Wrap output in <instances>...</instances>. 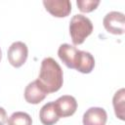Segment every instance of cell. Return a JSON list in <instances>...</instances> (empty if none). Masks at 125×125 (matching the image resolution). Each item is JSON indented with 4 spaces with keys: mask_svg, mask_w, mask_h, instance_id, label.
<instances>
[{
    "mask_svg": "<svg viewBox=\"0 0 125 125\" xmlns=\"http://www.w3.org/2000/svg\"><path fill=\"white\" fill-rule=\"evenodd\" d=\"M37 80L47 94L59 91L63 82V73L61 65L53 58H45L41 62Z\"/></svg>",
    "mask_w": 125,
    "mask_h": 125,
    "instance_id": "cell-1",
    "label": "cell"
},
{
    "mask_svg": "<svg viewBox=\"0 0 125 125\" xmlns=\"http://www.w3.org/2000/svg\"><path fill=\"white\" fill-rule=\"evenodd\" d=\"M93 24L90 19L83 15H74L69 22V34L74 45L82 44L92 33Z\"/></svg>",
    "mask_w": 125,
    "mask_h": 125,
    "instance_id": "cell-2",
    "label": "cell"
},
{
    "mask_svg": "<svg viewBox=\"0 0 125 125\" xmlns=\"http://www.w3.org/2000/svg\"><path fill=\"white\" fill-rule=\"evenodd\" d=\"M58 56L60 60L68 67L71 69H78L81 58H82V51L76 49L74 46L64 43L62 44L59 47L58 50Z\"/></svg>",
    "mask_w": 125,
    "mask_h": 125,
    "instance_id": "cell-3",
    "label": "cell"
},
{
    "mask_svg": "<svg viewBox=\"0 0 125 125\" xmlns=\"http://www.w3.org/2000/svg\"><path fill=\"white\" fill-rule=\"evenodd\" d=\"M103 24L107 32L115 35H121L125 32L124 14L117 11H111L104 16Z\"/></svg>",
    "mask_w": 125,
    "mask_h": 125,
    "instance_id": "cell-4",
    "label": "cell"
},
{
    "mask_svg": "<svg viewBox=\"0 0 125 125\" xmlns=\"http://www.w3.org/2000/svg\"><path fill=\"white\" fill-rule=\"evenodd\" d=\"M28 49L25 43L21 41H16L11 44L8 49L7 57L9 62L15 67H21L27 59Z\"/></svg>",
    "mask_w": 125,
    "mask_h": 125,
    "instance_id": "cell-5",
    "label": "cell"
},
{
    "mask_svg": "<svg viewBox=\"0 0 125 125\" xmlns=\"http://www.w3.org/2000/svg\"><path fill=\"white\" fill-rule=\"evenodd\" d=\"M43 5L46 11L57 18L67 17L71 12V3L69 0H44Z\"/></svg>",
    "mask_w": 125,
    "mask_h": 125,
    "instance_id": "cell-6",
    "label": "cell"
},
{
    "mask_svg": "<svg viewBox=\"0 0 125 125\" xmlns=\"http://www.w3.org/2000/svg\"><path fill=\"white\" fill-rule=\"evenodd\" d=\"M54 103L60 118L71 116L77 109V102L70 95H63Z\"/></svg>",
    "mask_w": 125,
    "mask_h": 125,
    "instance_id": "cell-7",
    "label": "cell"
},
{
    "mask_svg": "<svg viewBox=\"0 0 125 125\" xmlns=\"http://www.w3.org/2000/svg\"><path fill=\"white\" fill-rule=\"evenodd\" d=\"M107 119L106 111L103 107H90L83 114V125H105Z\"/></svg>",
    "mask_w": 125,
    "mask_h": 125,
    "instance_id": "cell-8",
    "label": "cell"
},
{
    "mask_svg": "<svg viewBox=\"0 0 125 125\" xmlns=\"http://www.w3.org/2000/svg\"><path fill=\"white\" fill-rule=\"evenodd\" d=\"M47 95L48 94L41 87L37 79L30 82L24 89V99L27 103L32 104H39L46 98Z\"/></svg>",
    "mask_w": 125,
    "mask_h": 125,
    "instance_id": "cell-9",
    "label": "cell"
},
{
    "mask_svg": "<svg viewBox=\"0 0 125 125\" xmlns=\"http://www.w3.org/2000/svg\"><path fill=\"white\" fill-rule=\"evenodd\" d=\"M39 118L41 123L44 125H54L59 121L60 117L58 115L54 102L47 103L41 107L39 111Z\"/></svg>",
    "mask_w": 125,
    "mask_h": 125,
    "instance_id": "cell-10",
    "label": "cell"
},
{
    "mask_svg": "<svg viewBox=\"0 0 125 125\" xmlns=\"http://www.w3.org/2000/svg\"><path fill=\"white\" fill-rule=\"evenodd\" d=\"M112 104L114 108V112L117 118L120 120L125 119L124 110H125V90L124 88L119 89L112 98Z\"/></svg>",
    "mask_w": 125,
    "mask_h": 125,
    "instance_id": "cell-11",
    "label": "cell"
},
{
    "mask_svg": "<svg viewBox=\"0 0 125 125\" xmlns=\"http://www.w3.org/2000/svg\"><path fill=\"white\" fill-rule=\"evenodd\" d=\"M8 125H32L30 115L23 111L14 112L7 120Z\"/></svg>",
    "mask_w": 125,
    "mask_h": 125,
    "instance_id": "cell-12",
    "label": "cell"
},
{
    "mask_svg": "<svg viewBox=\"0 0 125 125\" xmlns=\"http://www.w3.org/2000/svg\"><path fill=\"white\" fill-rule=\"evenodd\" d=\"M95 66V59L91 55V53L82 51V58H81V62L80 65L77 69V71L81 73H90Z\"/></svg>",
    "mask_w": 125,
    "mask_h": 125,
    "instance_id": "cell-13",
    "label": "cell"
},
{
    "mask_svg": "<svg viewBox=\"0 0 125 125\" xmlns=\"http://www.w3.org/2000/svg\"><path fill=\"white\" fill-rule=\"evenodd\" d=\"M100 4L99 0H77L76 5L83 13H90L94 11Z\"/></svg>",
    "mask_w": 125,
    "mask_h": 125,
    "instance_id": "cell-14",
    "label": "cell"
},
{
    "mask_svg": "<svg viewBox=\"0 0 125 125\" xmlns=\"http://www.w3.org/2000/svg\"><path fill=\"white\" fill-rule=\"evenodd\" d=\"M8 118H7V112L6 110L0 106V125H4L7 122Z\"/></svg>",
    "mask_w": 125,
    "mask_h": 125,
    "instance_id": "cell-15",
    "label": "cell"
},
{
    "mask_svg": "<svg viewBox=\"0 0 125 125\" xmlns=\"http://www.w3.org/2000/svg\"><path fill=\"white\" fill-rule=\"evenodd\" d=\"M1 57H2V53H1V49H0V60H1Z\"/></svg>",
    "mask_w": 125,
    "mask_h": 125,
    "instance_id": "cell-16",
    "label": "cell"
}]
</instances>
